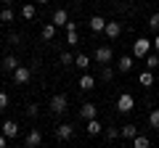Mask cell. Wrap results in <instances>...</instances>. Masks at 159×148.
<instances>
[{
	"label": "cell",
	"mask_w": 159,
	"mask_h": 148,
	"mask_svg": "<svg viewBox=\"0 0 159 148\" xmlns=\"http://www.w3.org/2000/svg\"><path fill=\"white\" fill-rule=\"evenodd\" d=\"M148 127L151 130H159V108H154L151 114H148Z\"/></svg>",
	"instance_id": "d4e9b609"
},
{
	"label": "cell",
	"mask_w": 159,
	"mask_h": 148,
	"mask_svg": "<svg viewBox=\"0 0 159 148\" xmlns=\"http://www.w3.org/2000/svg\"><path fill=\"white\" fill-rule=\"evenodd\" d=\"M143 61H146V69H151V72L159 66V56H154V53H148V56L143 58Z\"/></svg>",
	"instance_id": "484cf974"
},
{
	"label": "cell",
	"mask_w": 159,
	"mask_h": 148,
	"mask_svg": "<svg viewBox=\"0 0 159 148\" xmlns=\"http://www.w3.org/2000/svg\"><path fill=\"white\" fill-rule=\"evenodd\" d=\"M34 16H37V6H34L32 0H27V3L21 6V19H24V21H32Z\"/></svg>",
	"instance_id": "ba28073f"
},
{
	"label": "cell",
	"mask_w": 159,
	"mask_h": 148,
	"mask_svg": "<svg viewBox=\"0 0 159 148\" xmlns=\"http://www.w3.org/2000/svg\"><path fill=\"white\" fill-rule=\"evenodd\" d=\"M80 116H82V119H96L98 116V106L96 103H82V106H80Z\"/></svg>",
	"instance_id": "52a82bcc"
},
{
	"label": "cell",
	"mask_w": 159,
	"mask_h": 148,
	"mask_svg": "<svg viewBox=\"0 0 159 148\" xmlns=\"http://www.w3.org/2000/svg\"><path fill=\"white\" fill-rule=\"evenodd\" d=\"M0 19H3L6 24H11L13 19H16V13H13V8H11V6H3V8H0Z\"/></svg>",
	"instance_id": "44dd1931"
},
{
	"label": "cell",
	"mask_w": 159,
	"mask_h": 148,
	"mask_svg": "<svg viewBox=\"0 0 159 148\" xmlns=\"http://www.w3.org/2000/svg\"><path fill=\"white\" fill-rule=\"evenodd\" d=\"M133 63H135V56L127 53V56H122L117 61V72H133Z\"/></svg>",
	"instance_id": "8fae6325"
},
{
	"label": "cell",
	"mask_w": 159,
	"mask_h": 148,
	"mask_svg": "<svg viewBox=\"0 0 159 148\" xmlns=\"http://www.w3.org/2000/svg\"><path fill=\"white\" fill-rule=\"evenodd\" d=\"M135 135H138V127H135V124H125V127H119V137H125V140H133Z\"/></svg>",
	"instance_id": "e0dca14e"
},
{
	"label": "cell",
	"mask_w": 159,
	"mask_h": 148,
	"mask_svg": "<svg viewBox=\"0 0 159 148\" xmlns=\"http://www.w3.org/2000/svg\"><path fill=\"white\" fill-rule=\"evenodd\" d=\"M88 27H90V32H103V27H106V19L103 16H90V24H88Z\"/></svg>",
	"instance_id": "9a60e30c"
},
{
	"label": "cell",
	"mask_w": 159,
	"mask_h": 148,
	"mask_svg": "<svg viewBox=\"0 0 159 148\" xmlns=\"http://www.w3.org/2000/svg\"><path fill=\"white\" fill-rule=\"evenodd\" d=\"M51 21L56 24V27H66V24H69V13L64 11V8H56L53 16H51Z\"/></svg>",
	"instance_id": "9c48e42d"
},
{
	"label": "cell",
	"mask_w": 159,
	"mask_h": 148,
	"mask_svg": "<svg viewBox=\"0 0 159 148\" xmlns=\"http://www.w3.org/2000/svg\"><path fill=\"white\" fill-rule=\"evenodd\" d=\"M29 77H32V69L29 66H16V72H13V82L16 85H27Z\"/></svg>",
	"instance_id": "277c9868"
},
{
	"label": "cell",
	"mask_w": 159,
	"mask_h": 148,
	"mask_svg": "<svg viewBox=\"0 0 159 148\" xmlns=\"http://www.w3.org/2000/svg\"><path fill=\"white\" fill-rule=\"evenodd\" d=\"M3 24H6V21H3V19H0V32H3Z\"/></svg>",
	"instance_id": "8d00e7d4"
},
{
	"label": "cell",
	"mask_w": 159,
	"mask_h": 148,
	"mask_svg": "<svg viewBox=\"0 0 159 148\" xmlns=\"http://www.w3.org/2000/svg\"><path fill=\"white\" fill-rule=\"evenodd\" d=\"M103 34H106L109 40H117L119 34H122V24H119V21H106V27H103Z\"/></svg>",
	"instance_id": "5b68a950"
},
{
	"label": "cell",
	"mask_w": 159,
	"mask_h": 148,
	"mask_svg": "<svg viewBox=\"0 0 159 148\" xmlns=\"http://www.w3.org/2000/svg\"><path fill=\"white\" fill-rule=\"evenodd\" d=\"M133 108H135V98H133L130 93H122V95L117 98V111L119 114H130Z\"/></svg>",
	"instance_id": "3957f363"
},
{
	"label": "cell",
	"mask_w": 159,
	"mask_h": 148,
	"mask_svg": "<svg viewBox=\"0 0 159 148\" xmlns=\"http://www.w3.org/2000/svg\"><path fill=\"white\" fill-rule=\"evenodd\" d=\"M93 87H96V77H90V74H82V77H80V90L90 93Z\"/></svg>",
	"instance_id": "2e32d148"
},
{
	"label": "cell",
	"mask_w": 159,
	"mask_h": 148,
	"mask_svg": "<svg viewBox=\"0 0 159 148\" xmlns=\"http://www.w3.org/2000/svg\"><path fill=\"white\" fill-rule=\"evenodd\" d=\"M16 66H19V58L16 56H11V53H8V56H3V69H6V72H16Z\"/></svg>",
	"instance_id": "ac0fdd59"
},
{
	"label": "cell",
	"mask_w": 159,
	"mask_h": 148,
	"mask_svg": "<svg viewBox=\"0 0 159 148\" xmlns=\"http://www.w3.org/2000/svg\"><path fill=\"white\" fill-rule=\"evenodd\" d=\"M138 82H141L143 87H151V85H154V72H151V69H146V72L138 77Z\"/></svg>",
	"instance_id": "7402d4cb"
},
{
	"label": "cell",
	"mask_w": 159,
	"mask_h": 148,
	"mask_svg": "<svg viewBox=\"0 0 159 148\" xmlns=\"http://www.w3.org/2000/svg\"><path fill=\"white\" fill-rule=\"evenodd\" d=\"M101 132H103L101 122H98V119H88V135H93V137H96V135H101Z\"/></svg>",
	"instance_id": "ffe728a7"
},
{
	"label": "cell",
	"mask_w": 159,
	"mask_h": 148,
	"mask_svg": "<svg viewBox=\"0 0 159 148\" xmlns=\"http://www.w3.org/2000/svg\"><path fill=\"white\" fill-rule=\"evenodd\" d=\"M40 34H43V40H45V42H51L53 37H56V24H53V21L43 24V29H40Z\"/></svg>",
	"instance_id": "4fadbf2b"
},
{
	"label": "cell",
	"mask_w": 159,
	"mask_h": 148,
	"mask_svg": "<svg viewBox=\"0 0 159 148\" xmlns=\"http://www.w3.org/2000/svg\"><path fill=\"white\" fill-rule=\"evenodd\" d=\"M61 63H64V66H74V56L69 50H64L61 53Z\"/></svg>",
	"instance_id": "83f0119b"
},
{
	"label": "cell",
	"mask_w": 159,
	"mask_h": 148,
	"mask_svg": "<svg viewBox=\"0 0 159 148\" xmlns=\"http://www.w3.org/2000/svg\"><path fill=\"white\" fill-rule=\"evenodd\" d=\"M151 48H154V42L148 40V37H138V40L133 42V56L135 58H146L148 53H151Z\"/></svg>",
	"instance_id": "7a4b0ae2"
},
{
	"label": "cell",
	"mask_w": 159,
	"mask_h": 148,
	"mask_svg": "<svg viewBox=\"0 0 159 148\" xmlns=\"http://www.w3.org/2000/svg\"><path fill=\"white\" fill-rule=\"evenodd\" d=\"M0 132H3V135H8V137H16V135H19V124H16V122H11V119H8V122H3Z\"/></svg>",
	"instance_id": "5bb4252c"
},
{
	"label": "cell",
	"mask_w": 159,
	"mask_h": 148,
	"mask_svg": "<svg viewBox=\"0 0 159 148\" xmlns=\"http://www.w3.org/2000/svg\"><path fill=\"white\" fill-rule=\"evenodd\" d=\"M8 140H11V137H8V135H3V132H0V148H6V143Z\"/></svg>",
	"instance_id": "836d02e7"
},
{
	"label": "cell",
	"mask_w": 159,
	"mask_h": 148,
	"mask_svg": "<svg viewBox=\"0 0 159 148\" xmlns=\"http://www.w3.org/2000/svg\"><path fill=\"white\" fill-rule=\"evenodd\" d=\"M74 66L77 69H88L90 66V58H88L85 53H80V56H74Z\"/></svg>",
	"instance_id": "cb8c5ba5"
},
{
	"label": "cell",
	"mask_w": 159,
	"mask_h": 148,
	"mask_svg": "<svg viewBox=\"0 0 159 148\" xmlns=\"http://www.w3.org/2000/svg\"><path fill=\"white\" fill-rule=\"evenodd\" d=\"M72 135H74V124H72V122H69V124H58V130H56L58 140H69Z\"/></svg>",
	"instance_id": "7c38bea8"
},
{
	"label": "cell",
	"mask_w": 159,
	"mask_h": 148,
	"mask_svg": "<svg viewBox=\"0 0 159 148\" xmlns=\"http://www.w3.org/2000/svg\"><path fill=\"white\" fill-rule=\"evenodd\" d=\"M24 111H27V116H37V106H34V103H29Z\"/></svg>",
	"instance_id": "1f68e13d"
},
{
	"label": "cell",
	"mask_w": 159,
	"mask_h": 148,
	"mask_svg": "<svg viewBox=\"0 0 159 148\" xmlns=\"http://www.w3.org/2000/svg\"><path fill=\"white\" fill-rule=\"evenodd\" d=\"M103 137H106L109 143H111V140H117V137H119V130H114V127H109V130L103 132Z\"/></svg>",
	"instance_id": "f1b7e54d"
},
{
	"label": "cell",
	"mask_w": 159,
	"mask_h": 148,
	"mask_svg": "<svg viewBox=\"0 0 159 148\" xmlns=\"http://www.w3.org/2000/svg\"><path fill=\"white\" fill-rule=\"evenodd\" d=\"M8 42H11V45H19V42H21V37H19V34H16V32H13V34H11V37H8Z\"/></svg>",
	"instance_id": "d6a6232c"
},
{
	"label": "cell",
	"mask_w": 159,
	"mask_h": 148,
	"mask_svg": "<svg viewBox=\"0 0 159 148\" xmlns=\"http://www.w3.org/2000/svg\"><path fill=\"white\" fill-rule=\"evenodd\" d=\"M130 143H133V148H148V146H151V140H148L146 135H135Z\"/></svg>",
	"instance_id": "603a6c76"
},
{
	"label": "cell",
	"mask_w": 159,
	"mask_h": 148,
	"mask_svg": "<svg viewBox=\"0 0 159 148\" xmlns=\"http://www.w3.org/2000/svg\"><path fill=\"white\" fill-rule=\"evenodd\" d=\"M48 108H51V114H56V116L66 114V108H69V98L64 95V93H58V95H53L51 101H48Z\"/></svg>",
	"instance_id": "6da1fadb"
},
{
	"label": "cell",
	"mask_w": 159,
	"mask_h": 148,
	"mask_svg": "<svg viewBox=\"0 0 159 148\" xmlns=\"http://www.w3.org/2000/svg\"><path fill=\"white\" fill-rule=\"evenodd\" d=\"M8 103H11L8 93H3V90H0V111H3V108H8Z\"/></svg>",
	"instance_id": "4dcf8cb0"
},
{
	"label": "cell",
	"mask_w": 159,
	"mask_h": 148,
	"mask_svg": "<svg viewBox=\"0 0 159 148\" xmlns=\"http://www.w3.org/2000/svg\"><path fill=\"white\" fill-rule=\"evenodd\" d=\"M154 50L159 53V34H157V37H154Z\"/></svg>",
	"instance_id": "e575fe53"
},
{
	"label": "cell",
	"mask_w": 159,
	"mask_h": 148,
	"mask_svg": "<svg viewBox=\"0 0 159 148\" xmlns=\"http://www.w3.org/2000/svg\"><path fill=\"white\" fill-rule=\"evenodd\" d=\"M80 42V37H77V29H66V45L72 48V45H77Z\"/></svg>",
	"instance_id": "4316f807"
},
{
	"label": "cell",
	"mask_w": 159,
	"mask_h": 148,
	"mask_svg": "<svg viewBox=\"0 0 159 148\" xmlns=\"http://www.w3.org/2000/svg\"><path fill=\"white\" fill-rule=\"evenodd\" d=\"M34 3H48V0H34Z\"/></svg>",
	"instance_id": "74e56055"
},
{
	"label": "cell",
	"mask_w": 159,
	"mask_h": 148,
	"mask_svg": "<svg viewBox=\"0 0 159 148\" xmlns=\"http://www.w3.org/2000/svg\"><path fill=\"white\" fill-rule=\"evenodd\" d=\"M40 143H43V132H40V130H29L27 137H24V146H27V148H37Z\"/></svg>",
	"instance_id": "8992f818"
},
{
	"label": "cell",
	"mask_w": 159,
	"mask_h": 148,
	"mask_svg": "<svg viewBox=\"0 0 159 148\" xmlns=\"http://www.w3.org/2000/svg\"><path fill=\"white\" fill-rule=\"evenodd\" d=\"M114 77H117V69H111L109 63H103V66H101V80L103 82H111Z\"/></svg>",
	"instance_id": "d6986e66"
},
{
	"label": "cell",
	"mask_w": 159,
	"mask_h": 148,
	"mask_svg": "<svg viewBox=\"0 0 159 148\" xmlns=\"http://www.w3.org/2000/svg\"><path fill=\"white\" fill-rule=\"evenodd\" d=\"M0 3H3V6H11V3H13V0H0Z\"/></svg>",
	"instance_id": "d590c367"
},
{
	"label": "cell",
	"mask_w": 159,
	"mask_h": 148,
	"mask_svg": "<svg viewBox=\"0 0 159 148\" xmlns=\"http://www.w3.org/2000/svg\"><path fill=\"white\" fill-rule=\"evenodd\" d=\"M96 61L101 63V66H103V63H111V48H109V45H101V48L96 50Z\"/></svg>",
	"instance_id": "30bf717a"
},
{
	"label": "cell",
	"mask_w": 159,
	"mask_h": 148,
	"mask_svg": "<svg viewBox=\"0 0 159 148\" xmlns=\"http://www.w3.org/2000/svg\"><path fill=\"white\" fill-rule=\"evenodd\" d=\"M148 27H151L154 32H159V13H151V16H148Z\"/></svg>",
	"instance_id": "f546056e"
}]
</instances>
